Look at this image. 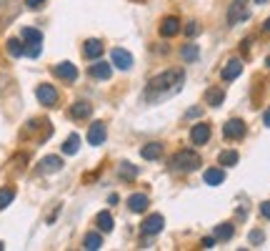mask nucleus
Here are the masks:
<instances>
[{
    "instance_id": "1",
    "label": "nucleus",
    "mask_w": 270,
    "mask_h": 251,
    "mask_svg": "<svg viewBox=\"0 0 270 251\" xmlns=\"http://www.w3.org/2000/svg\"><path fill=\"white\" fill-rule=\"evenodd\" d=\"M183 83H185V73H183L180 68H175V70H165V73L155 76V78L148 83V98H153V101H163V98H168V95L178 93Z\"/></svg>"
},
{
    "instance_id": "2",
    "label": "nucleus",
    "mask_w": 270,
    "mask_h": 251,
    "mask_svg": "<svg viewBox=\"0 0 270 251\" xmlns=\"http://www.w3.org/2000/svg\"><path fill=\"white\" fill-rule=\"evenodd\" d=\"M195 168H200V156L195 154V151H178L175 156L170 158V171H178V173H190V171H195Z\"/></svg>"
},
{
    "instance_id": "3",
    "label": "nucleus",
    "mask_w": 270,
    "mask_h": 251,
    "mask_svg": "<svg viewBox=\"0 0 270 251\" xmlns=\"http://www.w3.org/2000/svg\"><path fill=\"white\" fill-rule=\"evenodd\" d=\"M248 18H250L248 3H245V0H233V5H230V10H228V23L235 26V23H243V20H248Z\"/></svg>"
},
{
    "instance_id": "4",
    "label": "nucleus",
    "mask_w": 270,
    "mask_h": 251,
    "mask_svg": "<svg viewBox=\"0 0 270 251\" xmlns=\"http://www.w3.org/2000/svg\"><path fill=\"white\" fill-rule=\"evenodd\" d=\"M163 226H165V219L160 214H153V216H148V219L140 223V234L143 236H155V234L163 231Z\"/></svg>"
},
{
    "instance_id": "5",
    "label": "nucleus",
    "mask_w": 270,
    "mask_h": 251,
    "mask_svg": "<svg viewBox=\"0 0 270 251\" xmlns=\"http://www.w3.org/2000/svg\"><path fill=\"white\" fill-rule=\"evenodd\" d=\"M35 98H38L43 106H55V103H58V91H55L53 86L43 83V86L35 88Z\"/></svg>"
},
{
    "instance_id": "6",
    "label": "nucleus",
    "mask_w": 270,
    "mask_h": 251,
    "mask_svg": "<svg viewBox=\"0 0 270 251\" xmlns=\"http://www.w3.org/2000/svg\"><path fill=\"white\" fill-rule=\"evenodd\" d=\"M110 63H113L115 68H120V70H128V68H133V56H130L125 48H113Z\"/></svg>"
},
{
    "instance_id": "7",
    "label": "nucleus",
    "mask_w": 270,
    "mask_h": 251,
    "mask_svg": "<svg viewBox=\"0 0 270 251\" xmlns=\"http://www.w3.org/2000/svg\"><path fill=\"white\" fill-rule=\"evenodd\" d=\"M223 136L225 138H233V141H240L245 136V123L240 118H230L228 123L223 126Z\"/></svg>"
},
{
    "instance_id": "8",
    "label": "nucleus",
    "mask_w": 270,
    "mask_h": 251,
    "mask_svg": "<svg viewBox=\"0 0 270 251\" xmlns=\"http://www.w3.org/2000/svg\"><path fill=\"white\" fill-rule=\"evenodd\" d=\"M105 136H108L105 123L95 121V123L90 126V131H88V143H90V146H100V143H105Z\"/></svg>"
},
{
    "instance_id": "9",
    "label": "nucleus",
    "mask_w": 270,
    "mask_h": 251,
    "mask_svg": "<svg viewBox=\"0 0 270 251\" xmlns=\"http://www.w3.org/2000/svg\"><path fill=\"white\" fill-rule=\"evenodd\" d=\"M90 76L98 78V81H108L113 76V63H105V61H95L90 65Z\"/></svg>"
},
{
    "instance_id": "10",
    "label": "nucleus",
    "mask_w": 270,
    "mask_h": 251,
    "mask_svg": "<svg viewBox=\"0 0 270 251\" xmlns=\"http://www.w3.org/2000/svg\"><path fill=\"white\" fill-rule=\"evenodd\" d=\"M208 138H210V126L208 123H195L190 128V141H193L195 146L208 143Z\"/></svg>"
},
{
    "instance_id": "11",
    "label": "nucleus",
    "mask_w": 270,
    "mask_h": 251,
    "mask_svg": "<svg viewBox=\"0 0 270 251\" xmlns=\"http://www.w3.org/2000/svg\"><path fill=\"white\" fill-rule=\"evenodd\" d=\"M53 73H55L58 78H63V81H70V83L78 78V68H75L73 63H68V61H65V63H58V65L53 68Z\"/></svg>"
},
{
    "instance_id": "12",
    "label": "nucleus",
    "mask_w": 270,
    "mask_h": 251,
    "mask_svg": "<svg viewBox=\"0 0 270 251\" xmlns=\"http://www.w3.org/2000/svg\"><path fill=\"white\" fill-rule=\"evenodd\" d=\"M60 168H63V158L60 156H45L40 161V166H38L40 173H58Z\"/></svg>"
},
{
    "instance_id": "13",
    "label": "nucleus",
    "mask_w": 270,
    "mask_h": 251,
    "mask_svg": "<svg viewBox=\"0 0 270 251\" xmlns=\"http://www.w3.org/2000/svg\"><path fill=\"white\" fill-rule=\"evenodd\" d=\"M180 33V20L175 15H170V18H165L163 23H160V35L163 38H173V35H178Z\"/></svg>"
},
{
    "instance_id": "14",
    "label": "nucleus",
    "mask_w": 270,
    "mask_h": 251,
    "mask_svg": "<svg viewBox=\"0 0 270 251\" xmlns=\"http://www.w3.org/2000/svg\"><path fill=\"white\" fill-rule=\"evenodd\" d=\"M148 196L145 193H133L130 198H128V206H130V211L133 214H143L145 209H148Z\"/></svg>"
},
{
    "instance_id": "15",
    "label": "nucleus",
    "mask_w": 270,
    "mask_h": 251,
    "mask_svg": "<svg viewBox=\"0 0 270 251\" xmlns=\"http://www.w3.org/2000/svg\"><path fill=\"white\" fill-rule=\"evenodd\" d=\"M233 234H235V226L233 223H218L215 226V231H213V236H215V241H230L233 239Z\"/></svg>"
},
{
    "instance_id": "16",
    "label": "nucleus",
    "mask_w": 270,
    "mask_h": 251,
    "mask_svg": "<svg viewBox=\"0 0 270 251\" xmlns=\"http://www.w3.org/2000/svg\"><path fill=\"white\" fill-rule=\"evenodd\" d=\"M240 73H243V63L235 58V61L225 63V68H223V73H220V76H223V81H235Z\"/></svg>"
},
{
    "instance_id": "17",
    "label": "nucleus",
    "mask_w": 270,
    "mask_h": 251,
    "mask_svg": "<svg viewBox=\"0 0 270 251\" xmlns=\"http://www.w3.org/2000/svg\"><path fill=\"white\" fill-rule=\"evenodd\" d=\"M95 226H98L103 234L113 231V226H115V221H113V214H110V211H100V214L95 216Z\"/></svg>"
},
{
    "instance_id": "18",
    "label": "nucleus",
    "mask_w": 270,
    "mask_h": 251,
    "mask_svg": "<svg viewBox=\"0 0 270 251\" xmlns=\"http://www.w3.org/2000/svg\"><path fill=\"white\" fill-rule=\"evenodd\" d=\"M140 156L145 158V161H158V158L163 156V143H145L140 148Z\"/></svg>"
},
{
    "instance_id": "19",
    "label": "nucleus",
    "mask_w": 270,
    "mask_h": 251,
    "mask_svg": "<svg viewBox=\"0 0 270 251\" xmlns=\"http://www.w3.org/2000/svg\"><path fill=\"white\" fill-rule=\"evenodd\" d=\"M90 113H93V106L85 103V101H78V103H73V106H70V116H73V118H78V121H80V118H88Z\"/></svg>"
},
{
    "instance_id": "20",
    "label": "nucleus",
    "mask_w": 270,
    "mask_h": 251,
    "mask_svg": "<svg viewBox=\"0 0 270 251\" xmlns=\"http://www.w3.org/2000/svg\"><path fill=\"white\" fill-rule=\"evenodd\" d=\"M203 179H205L208 186H220V184L225 181V171H223V168H208V171L203 173Z\"/></svg>"
},
{
    "instance_id": "21",
    "label": "nucleus",
    "mask_w": 270,
    "mask_h": 251,
    "mask_svg": "<svg viewBox=\"0 0 270 251\" xmlns=\"http://www.w3.org/2000/svg\"><path fill=\"white\" fill-rule=\"evenodd\" d=\"M83 53L88 56V58H93V61H98L100 56H103V43L100 40H85V48H83Z\"/></svg>"
},
{
    "instance_id": "22",
    "label": "nucleus",
    "mask_w": 270,
    "mask_h": 251,
    "mask_svg": "<svg viewBox=\"0 0 270 251\" xmlns=\"http://www.w3.org/2000/svg\"><path fill=\"white\" fill-rule=\"evenodd\" d=\"M78 148H80V136H78V133L68 136V141L63 143V154H68V156H75V154H78Z\"/></svg>"
},
{
    "instance_id": "23",
    "label": "nucleus",
    "mask_w": 270,
    "mask_h": 251,
    "mask_svg": "<svg viewBox=\"0 0 270 251\" xmlns=\"http://www.w3.org/2000/svg\"><path fill=\"white\" fill-rule=\"evenodd\" d=\"M205 101H208L210 106H223V101H225V91H223V88H210L208 93H205Z\"/></svg>"
},
{
    "instance_id": "24",
    "label": "nucleus",
    "mask_w": 270,
    "mask_h": 251,
    "mask_svg": "<svg viewBox=\"0 0 270 251\" xmlns=\"http://www.w3.org/2000/svg\"><path fill=\"white\" fill-rule=\"evenodd\" d=\"M8 53H10L13 58H20V56H25V45H23L18 38H10V40H8Z\"/></svg>"
},
{
    "instance_id": "25",
    "label": "nucleus",
    "mask_w": 270,
    "mask_h": 251,
    "mask_svg": "<svg viewBox=\"0 0 270 251\" xmlns=\"http://www.w3.org/2000/svg\"><path fill=\"white\" fill-rule=\"evenodd\" d=\"M83 246H85L88 251H98L100 246H103V236H100V234H93V231H90L88 236H85V241H83Z\"/></svg>"
},
{
    "instance_id": "26",
    "label": "nucleus",
    "mask_w": 270,
    "mask_h": 251,
    "mask_svg": "<svg viewBox=\"0 0 270 251\" xmlns=\"http://www.w3.org/2000/svg\"><path fill=\"white\" fill-rule=\"evenodd\" d=\"M118 173H120V179H125V181H133V179L138 176V168H135V166H130V163H120Z\"/></svg>"
},
{
    "instance_id": "27",
    "label": "nucleus",
    "mask_w": 270,
    "mask_h": 251,
    "mask_svg": "<svg viewBox=\"0 0 270 251\" xmlns=\"http://www.w3.org/2000/svg\"><path fill=\"white\" fill-rule=\"evenodd\" d=\"M218 163H220V166H235V163H238V154H235V151H223V154L218 156Z\"/></svg>"
},
{
    "instance_id": "28",
    "label": "nucleus",
    "mask_w": 270,
    "mask_h": 251,
    "mask_svg": "<svg viewBox=\"0 0 270 251\" xmlns=\"http://www.w3.org/2000/svg\"><path fill=\"white\" fill-rule=\"evenodd\" d=\"M198 56H200V51H198V45H193V43H188L185 48H183V61H198Z\"/></svg>"
},
{
    "instance_id": "29",
    "label": "nucleus",
    "mask_w": 270,
    "mask_h": 251,
    "mask_svg": "<svg viewBox=\"0 0 270 251\" xmlns=\"http://www.w3.org/2000/svg\"><path fill=\"white\" fill-rule=\"evenodd\" d=\"M23 40L25 43H43V33L35 31V28H25L23 31Z\"/></svg>"
},
{
    "instance_id": "30",
    "label": "nucleus",
    "mask_w": 270,
    "mask_h": 251,
    "mask_svg": "<svg viewBox=\"0 0 270 251\" xmlns=\"http://www.w3.org/2000/svg\"><path fill=\"white\" fill-rule=\"evenodd\" d=\"M13 198H15V191H13V188H0V209L10 206Z\"/></svg>"
},
{
    "instance_id": "31",
    "label": "nucleus",
    "mask_w": 270,
    "mask_h": 251,
    "mask_svg": "<svg viewBox=\"0 0 270 251\" xmlns=\"http://www.w3.org/2000/svg\"><path fill=\"white\" fill-rule=\"evenodd\" d=\"M248 239H250V244H253V246H260V244H263V241H265V234H263V231H260V229H253V231H250V236H248Z\"/></svg>"
},
{
    "instance_id": "32",
    "label": "nucleus",
    "mask_w": 270,
    "mask_h": 251,
    "mask_svg": "<svg viewBox=\"0 0 270 251\" xmlns=\"http://www.w3.org/2000/svg\"><path fill=\"white\" fill-rule=\"evenodd\" d=\"M25 56L28 58H38L40 56V43H25Z\"/></svg>"
},
{
    "instance_id": "33",
    "label": "nucleus",
    "mask_w": 270,
    "mask_h": 251,
    "mask_svg": "<svg viewBox=\"0 0 270 251\" xmlns=\"http://www.w3.org/2000/svg\"><path fill=\"white\" fill-rule=\"evenodd\" d=\"M198 33H200L198 23H188V26H185V35H188V38H195Z\"/></svg>"
},
{
    "instance_id": "34",
    "label": "nucleus",
    "mask_w": 270,
    "mask_h": 251,
    "mask_svg": "<svg viewBox=\"0 0 270 251\" xmlns=\"http://www.w3.org/2000/svg\"><path fill=\"white\" fill-rule=\"evenodd\" d=\"M25 5H28L30 10H40L45 5V0H25Z\"/></svg>"
},
{
    "instance_id": "35",
    "label": "nucleus",
    "mask_w": 270,
    "mask_h": 251,
    "mask_svg": "<svg viewBox=\"0 0 270 251\" xmlns=\"http://www.w3.org/2000/svg\"><path fill=\"white\" fill-rule=\"evenodd\" d=\"M260 214L270 221V201H263V204H260Z\"/></svg>"
},
{
    "instance_id": "36",
    "label": "nucleus",
    "mask_w": 270,
    "mask_h": 251,
    "mask_svg": "<svg viewBox=\"0 0 270 251\" xmlns=\"http://www.w3.org/2000/svg\"><path fill=\"white\" fill-rule=\"evenodd\" d=\"M200 246H203V249H213V246H215V236H213V239H203V241H200Z\"/></svg>"
},
{
    "instance_id": "37",
    "label": "nucleus",
    "mask_w": 270,
    "mask_h": 251,
    "mask_svg": "<svg viewBox=\"0 0 270 251\" xmlns=\"http://www.w3.org/2000/svg\"><path fill=\"white\" fill-rule=\"evenodd\" d=\"M200 113H203V111H200V108H190V111H188V113H185V116H188V118H198V116H200Z\"/></svg>"
},
{
    "instance_id": "38",
    "label": "nucleus",
    "mask_w": 270,
    "mask_h": 251,
    "mask_svg": "<svg viewBox=\"0 0 270 251\" xmlns=\"http://www.w3.org/2000/svg\"><path fill=\"white\" fill-rule=\"evenodd\" d=\"M263 121H265V126H268V128H270V108H268V111H265V116H263Z\"/></svg>"
},
{
    "instance_id": "39",
    "label": "nucleus",
    "mask_w": 270,
    "mask_h": 251,
    "mask_svg": "<svg viewBox=\"0 0 270 251\" xmlns=\"http://www.w3.org/2000/svg\"><path fill=\"white\" fill-rule=\"evenodd\" d=\"M263 31H265V33H270V18H268V20H265V26H263Z\"/></svg>"
},
{
    "instance_id": "40",
    "label": "nucleus",
    "mask_w": 270,
    "mask_h": 251,
    "mask_svg": "<svg viewBox=\"0 0 270 251\" xmlns=\"http://www.w3.org/2000/svg\"><path fill=\"white\" fill-rule=\"evenodd\" d=\"M265 65H268V68H270V56H268V58H265Z\"/></svg>"
},
{
    "instance_id": "41",
    "label": "nucleus",
    "mask_w": 270,
    "mask_h": 251,
    "mask_svg": "<svg viewBox=\"0 0 270 251\" xmlns=\"http://www.w3.org/2000/svg\"><path fill=\"white\" fill-rule=\"evenodd\" d=\"M253 3H268V0H253Z\"/></svg>"
},
{
    "instance_id": "42",
    "label": "nucleus",
    "mask_w": 270,
    "mask_h": 251,
    "mask_svg": "<svg viewBox=\"0 0 270 251\" xmlns=\"http://www.w3.org/2000/svg\"><path fill=\"white\" fill-rule=\"evenodd\" d=\"M3 249H5V244H3V241H0V251H3Z\"/></svg>"
}]
</instances>
